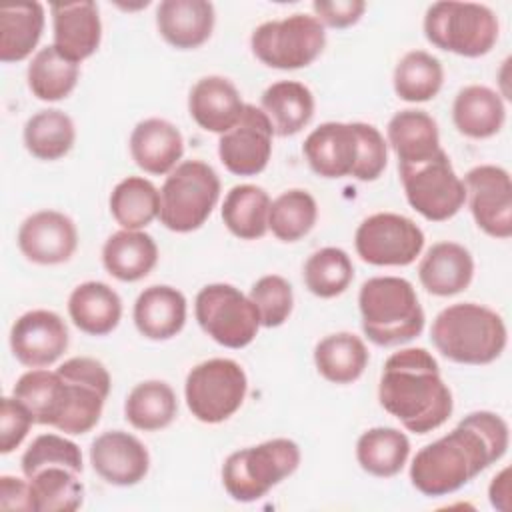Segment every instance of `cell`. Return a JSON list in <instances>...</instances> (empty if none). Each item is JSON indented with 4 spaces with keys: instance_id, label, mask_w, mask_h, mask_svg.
I'll return each instance as SVG.
<instances>
[{
    "instance_id": "1",
    "label": "cell",
    "mask_w": 512,
    "mask_h": 512,
    "mask_svg": "<svg viewBox=\"0 0 512 512\" xmlns=\"http://www.w3.org/2000/svg\"><path fill=\"white\" fill-rule=\"evenodd\" d=\"M508 442L504 418L488 410L472 412L446 436L416 452L410 466L412 486L424 496L452 494L498 462Z\"/></svg>"
},
{
    "instance_id": "2",
    "label": "cell",
    "mask_w": 512,
    "mask_h": 512,
    "mask_svg": "<svg viewBox=\"0 0 512 512\" xmlns=\"http://www.w3.org/2000/svg\"><path fill=\"white\" fill-rule=\"evenodd\" d=\"M382 408L416 434L440 428L452 414L454 400L440 376L436 358L424 348L394 352L378 384Z\"/></svg>"
},
{
    "instance_id": "3",
    "label": "cell",
    "mask_w": 512,
    "mask_h": 512,
    "mask_svg": "<svg viewBox=\"0 0 512 512\" xmlns=\"http://www.w3.org/2000/svg\"><path fill=\"white\" fill-rule=\"evenodd\" d=\"M302 152L310 168L324 178L354 176L372 182L388 162L384 136L366 122H324L308 134Z\"/></svg>"
},
{
    "instance_id": "4",
    "label": "cell",
    "mask_w": 512,
    "mask_h": 512,
    "mask_svg": "<svg viewBox=\"0 0 512 512\" xmlns=\"http://www.w3.org/2000/svg\"><path fill=\"white\" fill-rule=\"evenodd\" d=\"M436 350L458 364H490L506 348L508 332L500 314L488 306L460 302L444 308L432 322Z\"/></svg>"
},
{
    "instance_id": "5",
    "label": "cell",
    "mask_w": 512,
    "mask_h": 512,
    "mask_svg": "<svg viewBox=\"0 0 512 512\" xmlns=\"http://www.w3.org/2000/svg\"><path fill=\"white\" fill-rule=\"evenodd\" d=\"M358 308L364 334L378 346L410 342L424 330V310L406 278H368L360 288Z\"/></svg>"
},
{
    "instance_id": "6",
    "label": "cell",
    "mask_w": 512,
    "mask_h": 512,
    "mask_svg": "<svg viewBox=\"0 0 512 512\" xmlns=\"http://www.w3.org/2000/svg\"><path fill=\"white\" fill-rule=\"evenodd\" d=\"M300 448L294 440L272 438L232 452L222 466V484L238 502H254L296 472Z\"/></svg>"
},
{
    "instance_id": "7",
    "label": "cell",
    "mask_w": 512,
    "mask_h": 512,
    "mask_svg": "<svg viewBox=\"0 0 512 512\" xmlns=\"http://www.w3.org/2000/svg\"><path fill=\"white\" fill-rule=\"evenodd\" d=\"M424 34L440 50L478 58L488 54L496 44L498 18L484 4L456 0L434 2L424 16Z\"/></svg>"
},
{
    "instance_id": "8",
    "label": "cell",
    "mask_w": 512,
    "mask_h": 512,
    "mask_svg": "<svg viewBox=\"0 0 512 512\" xmlns=\"http://www.w3.org/2000/svg\"><path fill=\"white\" fill-rule=\"evenodd\" d=\"M220 198V178L202 160L180 162L160 188V222L172 232L198 230Z\"/></svg>"
},
{
    "instance_id": "9",
    "label": "cell",
    "mask_w": 512,
    "mask_h": 512,
    "mask_svg": "<svg viewBox=\"0 0 512 512\" xmlns=\"http://www.w3.org/2000/svg\"><path fill=\"white\" fill-rule=\"evenodd\" d=\"M250 46L254 56L278 70H298L312 64L326 46V32L316 16L292 14L260 24Z\"/></svg>"
},
{
    "instance_id": "10",
    "label": "cell",
    "mask_w": 512,
    "mask_h": 512,
    "mask_svg": "<svg viewBox=\"0 0 512 512\" xmlns=\"http://www.w3.org/2000/svg\"><path fill=\"white\" fill-rule=\"evenodd\" d=\"M398 172L408 204L430 222L452 218L466 202L464 182L442 148L422 162H398Z\"/></svg>"
},
{
    "instance_id": "11",
    "label": "cell",
    "mask_w": 512,
    "mask_h": 512,
    "mask_svg": "<svg viewBox=\"0 0 512 512\" xmlns=\"http://www.w3.org/2000/svg\"><path fill=\"white\" fill-rule=\"evenodd\" d=\"M248 378L242 366L230 358H212L194 366L184 384V396L192 416L206 424L228 420L244 402Z\"/></svg>"
},
{
    "instance_id": "12",
    "label": "cell",
    "mask_w": 512,
    "mask_h": 512,
    "mask_svg": "<svg viewBox=\"0 0 512 512\" xmlns=\"http://www.w3.org/2000/svg\"><path fill=\"white\" fill-rule=\"evenodd\" d=\"M194 314L214 342L234 350L248 346L260 328L256 306L232 284L204 286L196 294Z\"/></svg>"
},
{
    "instance_id": "13",
    "label": "cell",
    "mask_w": 512,
    "mask_h": 512,
    "mask_svg": "<svg viewBox=\"0 0 512 512\" xmlns=\"http://www.w3.org/2000/svg\"><path fill=\"white\" fill-rule=\"evenodd\" d=\"M56 372L66 384V412L58 430L72 436L90 432L98 424L110 394L108 370L94 358L76 356L60 364Z\"/></svg>"
},
{
    "instance_id": "14",
    "label": "cell",
    "mask_w": 512,
    "mask_h": 512,
    "mask_svg": "<svg viewBox=\"0 0 512 512\" xmlns=\"http://www.w3.org/2000/svg\"><path fill=\"white\" fill-rule=\"evenodd\" d=\"M354 246L358 256L372 266H408L424 248V232L402 214L378 212L356 228Z\"/></svg>"
},
{
    "instance_id": "15",
    "label": "cell",
    "mask_w": 512,
    "mask_h": 512,
    "mask_svg": "<svg viewBox=\"0 0 512 512\" xmlns=\"http://www.w3.org/2000/svg\"><path fill=\"white\" fill-rule=\"evenodd\" d=\"M466 200L474 222L492 238L512 236V182L508 170L482 164L464 176Z\"/></svg>"
},
{
    "instance_id": "16",
    "label": "cell",
    "mask_w": 512,
    "mask_h": 512,
    "mask_svg": "<svg viewBox=\"0 0 512 512\" xmlns=\"http://www.w3.org/2000/svg\"><path fill=\"white\" fill-rule=\"evenodd\" d=\"M272 136L274 130L266 114L252 104H244L240 120L220 136V162L236 176H256L268 166Z\"/></svg>"
},
{
    "instance_id": "17",
    "label": "cell",
    "mask_w": 512,
    "mask_h": 512,
    "mask_svg": "<svg viewBox=\"0 0 512 512\" xmlns=\"http://www.w3.org/2000/svg\"><path fill=\"white\" fill-rule=\"evenodd\" d=\"M10 348L28 368L50 366L68 348V328L52 310H30L12 324Z\"/></svg>"
},
{
    "instance_id": "18",
    "label": "cell",
    "mask_w": 512,
    "mask_h": 512,
    "mask_svg": "<svg viewBox=\"0 0 512 512\" xmlns=\"http://www.w3.org/2000/svg\"><path fill=\"white\" fill-rule=\"evenodd\" d=\"M76 246V224L62 212L40 210L20 224L18 248L34 264L52 266L68 262Z\"/></svg>"
},
{
    "instance_id": "19",
    "label": "cell",
    "mask_w": 512,
    "mask_h": 512,
    "mask_svg": "<svg viewBox=\"0 0 512 512\" xmlns=\"http://www.w3.org/2000/svg\"><path fill=\"white\" fill-rule=\"evenodd\" d=\"M94 472L114 486H134L148 474L150 454L146 446L124 430H108L90 444Z\"/></svg>"
},
{
    "instance_id": "20",
    "label": "cell",
    "mask_w": 512,
    "mask_h": 512,
    "mask_svg": "<svg viewBox=\"0 0 512 512\" xmlns=\"http://www.w3.org/2000/svg\"><path fill=\"white\" fill-rule=\"evenodd\" d=\"M54 46L72 62L80 64L90 58L102 38V22L98 6L92 0L50 4Z\"/></svg>"
},
{
    "instance_id": "21",
    "label": "cell",
    "mask_w": 512,
    "mask_h": 512,
    "mask_svg": "<svg viewBox=\"0 0 512 512\" xmlns=\"http://www.w3.org/2000/svg\"><path fill=\"white\" fill-rule=\"evenodd\" d=\"M130 154L146 174H170L184 154V138L172 122L146 118L130 134Z\"/></svg>"
},
{
    "instance_id": "22",
    "label": "cell",
    "mask_w": 512,
    "mask_h": 512,
    "mask_svg": "<svg viewBox=\"0 0 512 512\" xmlns=\"http://www.w3.org/2000/svg\"><path fill=\"white\" fill-rule=\"evenodd\" d=\"M214 6L206 0H164L156 8L160 36L178 50L202 46L214 30Z\"/></svg>"
},
{
    "instance_id": "23",
    "label": "cell",
    "mask_w": 512,
    "mask_h": 512,
    "mask_svg": "<svg viewBox=\"0 0 512 512\" xmlns=\"http://www.w3.org/2000/svg\"><path fill=\"white\" fill-rule=\"evenodd\" d=\"M188 110L200 128L224 134L240 120L244 102L228 78L204 76L190 90Z\"/></svg>"
},
{
    "instance_id": "24",
    "label": "cell",
    "mask_w": 512,
    "mask_h": 512,
    "mask_svg": "<svg viewBox=\"0 0 512 512\" xmlns=\"http://www.w3.org/2000/svg\"><path fill=\"white\" fill-rule=\"evenodd\" d=\"M472 276V254L456 242H438L430 246L418 266L420 284L434 296H454L466 290Z\"/></svg>"
},
{
    "instance_id": "25",
    "label": "cell",
    "mask_w": 512,
    "mask_h": 512,
    "mask_svg": "<svg viewBox=\"0 0 512 512\" xmlns=\"http://www.w3.org/2000/svg\"><path fill=\"white\" fill-rule=\"evenodd\" d=\"M134 324L148 340L174 338L186 324L184 294L166 284L148 286L134 302Z\"/></svg>"
},
{
    "instance_id": "26",
    "label": "cell",
    "mask_w": 512,
    "mask_h": 512,
    "mask_svg": "<svg viewBox=\"0 0 512 512\" xmlns=\"http://www.w3.org/2000/svg\"><path fill=\"white\" fill-rule=\"evenodd\" d=\"M68 314L78 330L90 336H106L122 318V300L108 284L90 280L72 290Z\"/></svg>"
},
{
    "instance_id": "27",
    "label": "cell",
    "mask_w": 512,
    "mask_h": 512,
    "mask_svg": "<svg viewBox=\"0 0 512 512\" xmlns=\"http://www.w3.org/2000/svg\"><path fill=\"white\" fill-rule=\"evenodd\" d=\"M158 262L154 238L142 230H120L108 236L102 246V264L106 272L122 282L142 280Z\"/></svg>"
},
{
    "instance_id": "28",
    "label": "cell",
    "mask_w": 512,
    "mask_h": 512,
    "mask_svg": "<svg viewBox=\"0 0 512 512\" xmlns=\"http://www.w3.org/2000/svg\"><path fill=\"white\" fill-rule=\"evenodd\" d=\"M452 120L460 134L482 140L500 132L506 120V108L498 92L488 86L472 84L456 94Z\"/></svg>"
},
{
    "instance_id": "29",
    "label": "cell",
    "mask_w": 512,
    "mask_h": 512,
    "mask_svg": "<svg viewBox=\"0 0 512 512\" xmlns=\"http://www.w3.org/2000/svg\"><path fill=\"white\" fill-rule=\"evenodd\" d=\"M386 134L398 162L404 164L422 162L440 150L438 124L424 110L406 108L396 112L388 122Z\"/></svg>"
},
{
    "instance_id": "30",
    "label": "cell",
    "mask_w": 512,
    "mask_h": 512,
    "mask_svg": "<svg viewBox=\"0 0 512 512\" xmlns=\"http://www.w3.org/2000/svg\"><path fill=\"white\" fill-rule=\"evenodd\" d=\"M262 112L270 120L274 134L294 136L312 120L314 96L302 82L280 80L264 90Z\"/></svg>"
},
{
    "instance_id": "31",
    "label": "cell",
    "mask_w": 512,
    "mask_h": 512,
    "mask_svg": "<svg viewBox=\"0 0 512 512\" xmlns=\"http://www.w3.org/2000/svg\"><path fill=\"white\" fill-rule=\"evenodd\" d=\"M12 396L34 416L36 424L58 428L66 412V384L54 370L34 368L18 378Z\"/></svg>"
},
{
    "instance_id": "32",
    "label": "cell",
    "mask_w": 512,
    "mask_h": 512,
    "mask_svg": "<svg viewBox=\"0 0 512 512\" xmlns=\"http://www.w3.org/2000/svg\"><path fill=\"white\" fill-rule=\"evenodd\" d=\"M44 30V6L18 2L0 8V60L20 62L32 54Z\"/></svg>"
},
{
    "instance_id": "33",
    "label": "cell",
    "mask_w": 512,
    "mask_h": 512,
    "mask_svg": "<svg viewBox=\"0 0 512 512\" xmlns=\"http://www.w3.org/2000/svg\"><path fill=\"white\" fill-rule=\"evenodd\" d=\"M364 342L352 332H336L322 338L314 348L318 372L332 384H352L368 364Z\"/></svg>"
},
{
    "instance_id": "34",
    "label": "cell",
    "mask_w": 512,
    "mask_h": 512,
    "mask_svg": "<svg viewBox=\"0 0 512 512\" xmlns=\"http://www.w3.org/2000/svg\"><path fill=\"white\" fill-rule=\"evenodd\" d=\"M270 196L254 184L232 186L222 204V220L226 228L240 240L262 238L268 230Z\"/></svg>"
},
{
    "instance_id": "35",
    "label": "cell",
    "mask_w": 512,
    "mask_h": 512,
    "mask_svg": "<svg viewBox=\"0 0 512 512\" xmlns=\"http://www.w3.org/2000/svg\"><path fill=\"white\" fill-rule=\"evenodd\" d=\"M410 456V440L388 426L366 430L356 442V458L362 470L378 478L396 476Z\"/></svg>"
},
{
    "instance_id": "36",
    "label": "cell",
    "mask_w": 512,
    "mask_h": 512,
    "mask_svg": "<svg viewBox=\"0 0 512 512\" xmlns=\"http://www.w3.org/2000/svg\"><path fill=\"white\" fill-rule=\"evenodd\" d=\"M176 412V394L170 384L162 380H146L136 384L124 402L126 420L136 430L144 432H156L170 426Z\"/></svg>"
},
{
    "instance_id": "37",
    "label": "cell",
    "mask_w": 512,
    "mask_h": 512,
    "mask_svg": "<svg viewBox=\"0 0 512 512\" xmlns=\"http://www.w3.org/2000/svg\"><path fill=\"white\" fill-rule=\"evenodd\" d=\"M80 64L66 58L54 44L40 48L28 64V88L44 102L66 98L78 82Z\"/></svg>"
},
{
    "instance_id": "38",
    "label": "cell",
    "mask_w": 512,
    "mask_h": 512,
    "mask_svg": "<svg viewBox=\"0 0 512 512\" xmlns=\"http://www.w3.org/2000/svg\"><path fill=\"white\" fill-rule=\"evenodd\" d=\"M76 140L72 118L58 110H40L24 124L26 150L38 160H58L70 152Z\"/></svg>"
},
{
    "instance_id": "39",
    "label": "cell",
    "mask_w": 512,
    "mask_h": 512,
    "mask_svg": "<svg viewBox=\"0 0 512 512\" xmlns=\"http://www.w3.org/2000/svg\"><path fill=\"white\" fill-rule=\"evenodd\" d=\"M112 218L122 230H142L160 212V192L142 176H128L120 180L110 194Z\"/></svg>"
},
{
    "instance_id": "40",
    "label": "cell",
    "mask_w": 512,
    "mask_h": 512,
    "mask_svg": "<svg viewBox=\"0 0 512 512\" xmlns=\"http://www.w3.org/2000/svg\"><path fill=\"white\" fill-rule=\"evenodd\" d=\"M34 512H74L84 502L78 474L64 466H48L28 478Z\"/></svg>"
},
{
    "instance_id": "41",
    "label": "cell",
    "mask_w": 512,
    "mask_h": 512,
    "mask_svg": "<svg viewBox=\"0 0 512 512\" xmlns=\"http://www.w3.org/2000/svg\"><path fill=\"white\" fill-rule=\"evenodd\" d=\"M392 82L400 100L428 102L440 92L444 70L436 56L424 50H412L396 64Z\"/></svg>"
},
{
    "instance_id": "42",
    "label": "cell",
    "mask_w": 512,
    "mask_h": 512,
    "mask_svg": "<svg viewBox=\"0 0 512 512\" xmlns=\"http://www.w3.org/2000/svg\"><path fill=\"white\" fill-rule=\"evenodd\" d=\"M318 206L306 190L282 192L270 204L268 230L282 242H296L304 238L316 224Z\"/></svg>"
},
{
    "instance_id": "43",
    "label": "cell",
    "mask_w": 512,
    "mask_h": 512,
    "mask_svg": "<svg viewBox=\"0 0 512 512\" xmlns=\"http://www.w3.org/2000/svg\"><path fill=\"white\" fill-rule=\"evenodd\" d=\"M304 284L318 298H334L342 294L352 278L354 266L342 248L326 246L316 250L304 264Z\"/></svg>"
},
{
    "instance_id": "44",
    "label": "cell",
    "mask_w": 512,
    "mask_h": 512,
    "mask_svg": "<svg viewBox=\"0 0 512 512\" xmlns=\"http://www.w3.org/2000/svg\"><path fill=\"white\" fill-rule=\"evenodd\" d=\"M48 466H64L82 472V452L78 444L58 434H40L22 454V472L26 478L34 476L38 470Z\"/></svg>"
},
{
    "instance_id": "45",
    "label": "cell",
    "mask_w": 512,
    "mask_h": 512,
    "mask_svg": "<svg viewBox=\"0 0 512 512\" xmlns=\"http://www.w3.org/2000/svg\"><path fill=\"white\" fill-rule=\"evenodd\" d=\"M248 298L258 310L260 326H266V328L282 326L288 320L294 306L292 286L286 278L278 274H268L258 278L252 284Z\"/></svg>"
},
{
    "instance_id": "46",
    "label": "cell",
    "mask_w": 512,
    "mask_h": 512,
    "mask_svg": "<svg viewBox=\"0 0 512 512\" xmlns=\"http://www.w3.org/2000/svg\"><path fill=\"white\" fill-rule=\"evenodd\" d=\"M32 424V412L18 398L4 396L0 406V452L10 454L14 448H18Z\"/></svg>"
},
{
    "instance_id": "47",
    "label": "cell",
    "mask_w": 512,
    "mask_h": 512,
    "mask_svg": "<svg viewBox=\"0 0 512 512\" xmlns=\"http://www.w3.org/2000/svg\"><path fill=\"white\" fill-rule=\"evenodd\" d=\"M316 18L322 22V26L330 28H348L360 20V16L366 10V2L362 0H316L312 4Z\"/></svg>"
},
{
    "instance_id": "48",
    "label": "cell",
    "mask_w": 512,
    "mask_h": 512,
    "mask_svg": "<svg viewBox=\"0 0 512 512\" xmlns=\"http://www.w3.org/2000/svg\"><path fill=\"white\" fill-rule=\"evenodd\" d=\"M0 508L34 512L30 482H24L16 476H0Z\"/></svg>"
},
{
    "instance_id": "49",
    "label": "cell",
    "mask_w": 512,
    "mask_h": 512,
    "mask_svg": "<svg viewBox=\"0 0 512 512\" xmlns=\"http://www.w3.org/2000/svg\"><path fill=\"white\" fill-rule=\"evenodd\" d=\"M488 496H490V504L496 510L508 512L510 510V468H502L490 482L488 488Z\"/></svg>"
}]
</instances>
